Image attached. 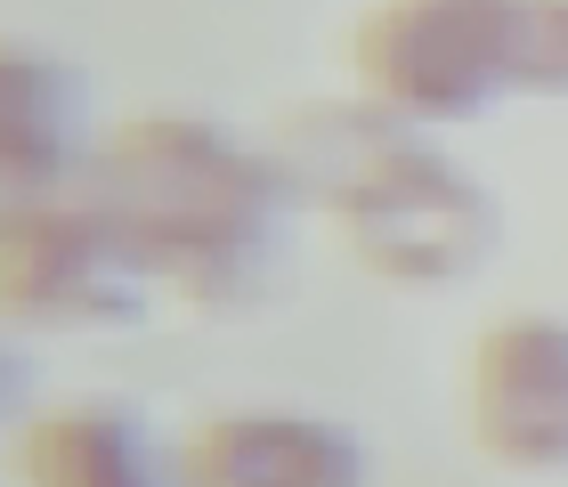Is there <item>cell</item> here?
<instances>
[{
    "instance_id": "52a82bcc",
    "label": "cell",
    "mask_w": 568,
    "mask_h": 487,
    "mask_svg": "<svg viewBox=\"0 0 568 487\" xmlns=\"http://www.w3.org/2000/svg\"><path fill=\"white\" fill-rule=\"evenodd\" d=\"M17 487H179L171 455L122 398H65L41 406L9 447Z\"/></svg>"
},
{
    "instance_id": "277c9868",
    "label": "cell",
    "mask_w": 568,
    "mask_h": 487,
    "mask_svg": "<svg viewBox=\"0 0 568 487\" xmlns=\"http://www.w3.org/2000/svg\"><path fill=\"white\" fill-rule=\"evenodd\" d=\"M504 33L511 0H374L349 33V73L390 114L447 131V122H479L511 90Z\"/></svg>"
},
{
    "instance_id": "8992f818",
    "label": "cell",
    "mask_w": 568,
    "mask_h": 487,
    "mask_svg": "<svg viewBox=\"0 0 568 487\" xmlns=\"http://www.w3.org/2000/svg\"><path fill=\"white\" fill-rule=\"evenodd\" d=\"M179 487H366V439L325 415L293 406H236V415H203L171 447Z\"/></svg>"
},
{
    "instance_id": "5b68a950",
    "label": "cell",
    "mask_w": 568,
    "mask_h": 487,
    "mask_svg": "<svg viewBox=\"0 0 568 487\" xmlns=\"http://www.w3.org/2000/svg\"><path fill=\"white\" fill-rule=\"evenodd\" d=\"M471 439L496 471H568V317L511 310L471 349Z\"/></svg>"
},
{
    "instance_id": "6da1fadb",
    "label": "cell",
    "mask_w": 568,
    "mask_h": 487,
    "mask_svg": "<svg viewBox=\"0 0 568 487\" xmlns=\"http://www.w3.org/2000/svg\"><path fill=\"white\" fill-rule=\"evenodd\" d=\"M73 187L187 310H252L284 268V220L301 203L276 146H244L203 114H131Z\"/></svg>"
},
{
    "instance_id": "7a4b0ae2",
    "label": "cell",
    "mask_w": 568,
    "mask_h": 487,
    "mask_svg": "<svg viewBox=\"0 0 568 487\" xmlns=\"http://www.w3.org/2000/svg\"><path fill=\"white\" fill-rule=\"evenodd\" d=\"M276 163L293 187L342 227V244L398 293L463 285L496 261L504 203L463 171L447 146L423 139V122L390 114L382 98H317L284 114Z\"/></svg>"
},
{
    "instance_id": "ba28073f",
    "label": "cell",
    "mask_w": 568,
    "mask_h": 487,
    "mask_svg": "<svg viewBox=\"0 0 568 487\" xmlns=\"http://www.w3.org/2000/svg\"><path fill=\"white\" fill-rule=\"evenodd\" d=\"M82 73L41 58V49H9L0 58V187L9 195H58L90 171L98 146L82 139Z\"/></svg>"
},
{
    "instance_id": "9c48e42d",
    "label": "cell",
    "mask_w": 568,
    "mask_h": 487,
    "mask_svg": "<svg viewBox=\"0 0 568 487\" xmlns=\"http://www.w3.org/2000/svg\"><path fill=\"white\" fill-rule=\"evenodd\" d=\"M504 73L520 98H568V0H511Z\"/></svg>"
},
{
    "instance_id": "3957f363",
    "label": "cell",
    "mask_w": 568,
    "mask_h": 487,
    "mask_svg": "<svg viewBox=\"0 0 568 487\" xmlns=\"http://www.w3.org/2000/svg\"><path fill=\"white\" fill-rule=\"evenodd\" d=\"M154 276L82 187L9 195L0 212V310L24 333H106L146 310Z\"/></svg>"
}]
</instances>
